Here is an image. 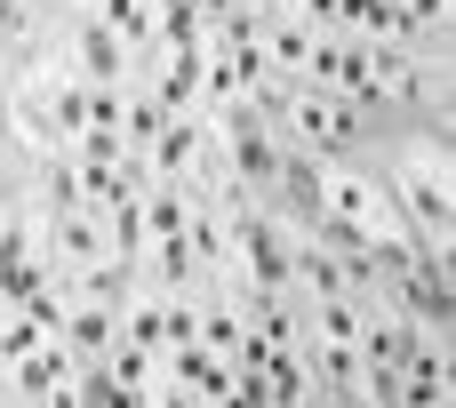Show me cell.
Returning a JSON list of instances; mask_svg holds the SVG:
<instances>
[{
	"label": "cell",
	"mask_w": 456,
	"mask_h": 408,
	"mask_svg": "<svg viewBox=\"0 0 456 408\" xmlns=\"http://www.w3.org/2000/svg\"><path fill=\"white\" fill-rule=\"evenodd\" d=\"M329 200H337V208H345V216H361V224H369V216H377V208H385V200H377V192H369V184H353V176H337V184H329Z\"/></svg>",
	"instance_id": "obj_1"
}]
</instances>
